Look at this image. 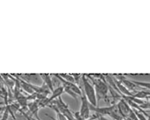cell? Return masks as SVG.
Segmentation results:
<instances>
[{
    "label": "cell",
    "instance_id": "8992f818",
    "mask_svg": "<svg viewBox=\"0 0 150 120\" xmlns=\"http://www.w3.org/2000/svg\"><path fill=\"white\" fill-rule=\"evenodd\" d=\"M40 77L42 78V80L44 82V85L50 90V92H52L54 90L53 88V84H52V79H51V75L48 74V73H41L39 74Z\"/></svg>",
    "mask_w": 150,
    "mask_h": 120
},
{
    "label": "cell",
    "instance_id": "6da1fadb",
    "mask_svg": "<svg viewBox=\"0 0 150 120\" xmlns=\"http://www.w3.org/2000/svg\"><path fill=\"white\" fill-rule=\"evenodd\" d=\"M88 77H89L88 79L92 80L93 82V86L95 88L96 90V97L100 98H106L108 92H109V85L108 83L104 80L103 78H94L92 75L87 74Z\"/></svg>",
    "mask_w": 150,
    "mask_h": 120
},
{
    "label": "cell",
    "instance_id": "5b68a950",
    "mask_svg": "<svg viewBox=\"0 0 150 120\" xmlns=\"http://www.w3.org/2000/svg\"><path fill=\"white\" fill-rule=\"evenodd\" d=\"M64 92V90L63 86H58L57 88H55V89L51 92V95H50V97H48L49 105H50V103L52 101H54L55 99H57L58 97H60L61 95H62Z\"/></svg>",
    "mask_w": 150,
    "mask_h": 120
},
{
    "label": "cell",
    "instance_id": "ba28073f",
    "mask_svg": "<svg viewBox=\"0 0 150 120\" xmlns=\"http://www.w3.org/2000/svg\"><path fill=\"white\" fill-rule=\"evenodd\" d=\"M22 114H23V116L26 117V119H27V120H33V119H32V117H31L28 114H27L25 111H23V112H22Z\"/></svg>",
    "mask_w": 150,
    "mask_h": 120
},
{
    "label": "cell",
    "instance_id": "277c9868",
    "mask_svg": "<svg viewBox=\"0 0 150 120\" xmlns=\"http://www.w3.org/2000/svg\"><path fill=\"white\" fill-rule=\"evenodd\" d=\"M15 76L18 78L19 81H20L21 88L25 92H27L28 94L32 95V94L36 93V92L38 91V88H39V87H37V86H34V85L30 84L29 82H28V81H26V80H21V78H19V77L17 76V74H16Z\"/></svg>",
    "mask_w": 150,
    "mask_h": 120
},
{
    "label": "cell",
    "instance_id": "30bf717a",
    "mask_svg": "<svg viewBox=\"0 0 150 120\" xmlns=\"http://www.w3.org/2000/svg\"><path fill=\"white\" fill-rule=\"evenodd\" d=\"M3 88H4V86H3V85H0V89H2Z\"/></svg>",
    "mask_w": 150,
    "mask_h": 120
},
{
    "label": "cell",
    "instance_id": "52a82bcc",
    "mask_svg": "<svg viewBox=\"0 0 150 120\" xmlns=\"http://www.w3.org/2000/svg\"><path fill=\"white\" fill-rule=\"evenodd\" d=\"M139 109H150V102H144L141 105L139 106Z\"/></svg>",
    "mask_w": 150,
    "mask_h": 120
},
{
    "label": "cell",
    "instance_id": "3957f363",
    "mask_svg": "<svg viewBox=\"0 0 150 120\" xmlns=\"http://www.w3.org/2000/svg\"><path fill=\"white\" fill-rule=\"evenodd\" d=\"M81 96V107L79 112L80 116L83 119V120H88L90 117V108H89V102L86 97V95H84V93H82Z\"/></svg>",
    "mask_w": 150,
    "mask_h": 120
},
{
    "label": "cell",
    "instance_id": "9c48e42d",
    "mask_svg": "<svg viewBox=\"0 0 150 120\" xmlns=\"http://www.w3.org/2000/svg\"><path fill=\"white\" fill-rule=\"evenodd\" d=\"M99 120H108L105 116H99Z\"/></svg>",
    "mask_w": 150,
    "mask_h": 120
},
{
    "label": "cell",
    "instance_id": "7a4b0ae2",
    "mask_svg": "<svg viewBox=\"0 0 150 120\" xmlns=\"http://www.w3.org/2000/svg\"><path fill=\"white\" fill-rule=\"evenodd\" d=\"M81 81L84 88V95H86L89 104L94 107H97V97L93 84L90 83L88 78H86L85 74L81 76Z\"/></svg>",
    "mask_w": 150,
    "mask_h": 120
}]
</instances>
